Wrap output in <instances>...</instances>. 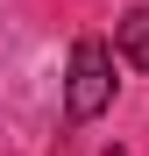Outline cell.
<instances>
[{
  "label": "cell",
  "instance_id": "cell-1",
  "mask_svg": "<svg viewBox=\"0 0 149 156\" xmlns=\"http://www.w3.org/2000/svg\"><path fill=\"white\" fill-rule=\"evenodd\" d=\"M114 107V50L99 36L71 43V71H64V114L71 121H99Z\"/></svg>",
  "mask_w": 149,
  "mask_h": 156
},
{
  "label": "cell",
  "instance_id": "cell-2",
  "mask_svg": "<svg viewBox=\"0 0 149 156\" xmlns=\"http://www.w3.org/2000/svg\"><path fill=\"white\" fill-rule=\"evenodd\" d=\"M114 50L149 71V7H128V14H121V43H114Z\"/></svg>",
  "mask_w": 149,
  "mask_h": 156
}]
</instances>
